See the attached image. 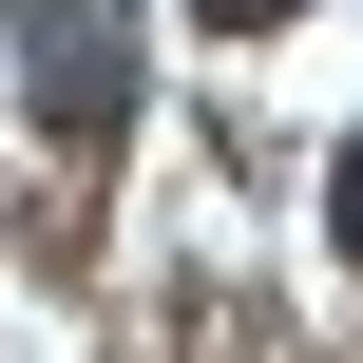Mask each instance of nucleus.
<instances>
[{"label":"nucleus","instance_id":"1","mask_svg":"<svg viewBox=\"0 0 363 363\" xmlns=\"http://www.w3.org/2000/svg\"><path fill=\"white\" fill-rule=\"evenodd\" d=\"M19 96H38V134H115L134 115V0H19Z\"/></svg>","mask_w":363,"mask_h":363},{"label":"nucleus","instance_id":"2","mask_svg":"<svg viewBox=\"0 0 363 363\" xmlns=\"http://www.w3.org/2000/svg\"><path fill=\"white\" fill-rule=\"evenodd\" d=\"M325 230H345V249H363V134H345V172H325Z\"/></svg>","mask_w":363,"mask_h":363},{"label":"nucleus","instance_id":"3","mask_svg":"<svg viewBox=\"0 0 363 363\" xmlns=\"http://www.w3.org/2000/svg\"><path fill=\"white\" fill-rule=\"evenodd\" d=\"M191 19H230V38H268V19H306V0H191Z\"/></svg>","mask_w":363,"mask_h":363}]
</instances>
